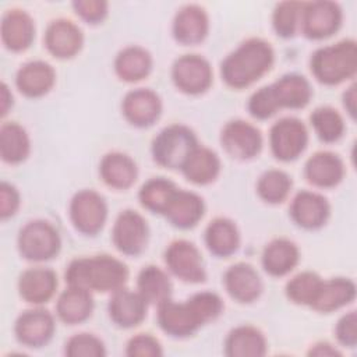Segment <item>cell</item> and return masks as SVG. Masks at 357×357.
Listing matches in <instances>:
<instances>
[{"instance_id": "32", "label": "cell", "mask_w": 357, "mask_h": 357, "mask_svg": "<svg viewBox=\"0 0 357 357\" xmlns=\"http://www.w3.org/2000/svg\"><path fill=\"white\" fill-rule=\"evenodd\" d=\"M99 176L102 181L114 190L130 188L138 177L135 160L123 152H109L99 163Z\"/></svg>"}, {"instance_id": "16", "label": "cell", "mask_w": 357, "mask_h": 357, "mask_svg": "<svg viewBox=\"0 0 357 357\" xmlns=\"http://www.w3.org/2000/svg\"><path fill=\"white\" fill-rule=\"evenodd\" d=\"M289 216L296 226L304 230H318L331 216V204L322 194L303 190L293 197Z\"/></svg>"}, {"instance_id": "23", "label": "cell", "mask_w": 357, "mask_h": 357, "mask_svg": "<svg viewBox=\"0 0 357 357\" xmlns=\"http://www.w3.org/2000/svg\"><path fill=\"white\" fill-rule=\"evenodd\" d=\"M0 35L7 50L14 53L24 52L35 39V22L24 10H7L1 17Z\"/></svg>"}, {"instance_id": "2", "label": "cell", "mask_w": 357, "mask_h": 357, "mask_svg": "<svg viewBox=\"0 0 357 357\" xmlns=\"http://www.w3.org/2000/svg\"><path fill=\"white\" fill-rule=\"evenodd\" d=\"M275 63V50L261 38L241 42L220 63L222 81L233 89H243L271 71Z\"/></svg>"}, {"instance_id": "38", "label": "cell", "mask_w": 357, "mask_h": 357, "mask_svg": "<svg viewBox=\"0 0 357 357\" xmlns=\"http://www.w3.org/2000/svg\"><path fill=\"white\" fill-rule=\"evenodd\" d=\"M310 124L315 135L326 144L337 142L346 130L342 114L332 106H319L310 114Z\"/></svg>"}, {"instance_id": "27", "label": "cell", "mask_w": 357, "mask_h": 357, "mask_svg": "<svg viewBox=\"0 0 357 357\" xmlns=\"http://www.w3.org/2000/svg\"><path fill=\"white\" fill-rule=\"evenodd\" d=\"M271 89L279 110L304 109L312 98L310 81L304 75L296 73L282 75L279 79L271 84Z\"/></svg>"}, {"instance_id": "28", "label": "cell", "mask_w": 357, "mask_h": 357, "mask_svg": "<svg viewBox=\"0 0 357 357\" xmlns=\"http://www.w3.org/2000/svg\"><path fill=\"white\" fill-rule=\"evenodd\" d=\"M93 307L95 303L89 290L67 286L56 300V315L66 325H78L91 318Z\"/></svg>"}, {"instance_id": "42", "label": "cell", "mask_w": 357, "mask_h": 357, "mask_svg": "<svg viewBox=\"0 0 357 357\" xmlns=\"http://www.w3.org/2000/svg\"><path fill=\"white\" fill-rule=\"evenodd\" d=\"M64 353L68 357H103L106 356V346L96 335L81 332L66 342Z\"/></svg>"}, {"instance_id": "26", "label": "cell", "mask_w": 357, "mask_h": 357, "mask_svg": "<svg viewBox=\"0 0 357 357\" xmlns=\"http://www.w3.org/2000/svg\"><path fill=\"white\" fill-rule=\"evenodd\" d=\"M300 261V250L290 238L279 237L269 241L261 255L264 271L273 278L289 275Z\"/></svg>"}, {"instance_id": "37", "label": "cell", "mask_w": 357, "mask_h": 357, "mask_svg": "<svg viewBox=\"0 0 357 357\" xmlns=\"http://www.w3.org/2000/svg\"><path fill=\"white\" fill-rule=\"evenodd\" d=\"M177 190L178 187L172 180L166 177H152L141 185L138 201L146 211L163 216Z\"/></svg>"}, {"instance_id": "31", "label": "cell", "mask_w": 357, "mask_h": 357, "mask_svg": "<svg viewBox=\"0 0 357 357\" xmlns=\"http://www.w3.org/2000/svg\"><path fill=\"white\" fill-rule=\"evenodd\" d=\"M268 351L265 335L252 325L233 328L223 343V353L227 357H261Z\"/></svg>"}, {"instance_id": "35", "label": "cell", "mask_w": 357, "mask_h": 357, "mask_svg": "<svg viewBox=\"0 0 357 357\" xmlns=\"http://www.w3.org/2000/svg\"><path fill=\"white\" fill-rule=\"evenodd\" d=\"M31 153L26 130L17 121H6L0 127V156L4 163L20 165Z\"/></svg>"}, {"instance_id": "33", "label": "cell", "mask_w": 357, "mask_h": 357, "mask_svg": "<svg viewBox=\"0 0 357 357\" xmlns=\"http://www.w3.org/2000/svg\"><path fill=\"white\" fill-rule=\"evenodd\" d=\"M153 67L152 54L142 46L130 45L123 47L113 63L119 79L134 84L146 78Z\"/></svg>"}, {"instance_id": "45", "label": "cell", "mask_w": 357, "mask_h": 357, "mask_svg": "<svg viewBox=\"0 0 357 357\" xmlns=\"http://www.w3.org/2000/svg\"><path fill=\"white\" fill-rule=\"evenodd\" d=\"M74 13L86 24H100L109 13V3L103 0H77L73 1Z\"/></svg>"}, {"instance_id": "4", "label": "cell", "mask_w": 357, "mask_h": 357, "mask_svg": "<svg viewBox=\"0 0 357 357\" xmlns=\"http://www.w3.org/2000/svg\"><path fill=\"white\" fill-rule=\"evenodd\" d=\"M314 78L326 86L343 84L357 73V43L354 39H342L333 45L318 47L310 59Z\"/></svg>"}, {"instance_id": "10", "label": "cell", "mask_w": 357, "mask_h": 357, "mask_svg": "<svg viewBox=\"0 0 357 357\" xmlns=\"http://www.w3.org/2000/svg\"><path fill=\"white\" fill-rule=\"evenodd\" d=\"M172 81L174 86L191 96L202 95L213 82L211 63L201 54L188 53L177 57L172 66Z\"/></svg>"}, {"instance_id": "36", "label": "cell", "mask_w": 357, "mask_h": 357, "mask_svg": "<svg viewBox=\"0 0 357 357\" xmlns=\"http://www.w3.org/2000/svg\"><path fill=\"white\" fill-rule=\"evenodd\" d=\"M172 280L166 271L156 265L144 266L137 276V291L148 304L159 305L172 296Z\"/></svg>"}, {"instance_id": "3", "label": "cell", "mask_w": 357, "mask_h": 357, "mask_svg": "<svg viewBox=\"0 0 357 357\" xmlns=\"http://www.w3.org/2000/svg\"><path fill=\"white\" fill-rule=\"evenodd\" d=\"M64 279L67 286L112 294L126 287L128 268L123 261L107 254L81 257L68 264Z\"/></svg>"}, {"instance_id": "20", "label": "cell", "mask_w": 357, "mask_h": 357, "mask_svg": "<svg viewBox=\"0 0 357 357\" xmlns=\"http://www.w3.org/2000/svg\"><path fill=\"white\" fill-rule=\"evenodd\" d=\"M209 32V17L198 4L183 6L174 15L172 33L177 43L195 46L205 40Z\"/></svg>"}, {"instance_id": "50", "label": "cell", "mask_w": 357, "mask_h": 357, "mask_svg": "<svg viewBox=\"0 0 357 357\" xmlns=\"http://www.w3.org/2000/svg\"><path fill=\"white\" fill-rule=\"evenodd\" d=\"M0 107H1V117H6L10 109L13 107V93L6 82H1L0 85Z\"/></svg>"}, {"instance_id": "34", "label": "cell", "mask_w": 357, "mask_h": 357, "mask_svg": "<svg viewBox=\"0 0 357 357\" xmlns=\"http://www.w3.org/2000/svg\"><path fill=\"white\" fill-rule=\"evenodd\" d=\"M222 163L215 151L198 145L181 167L183 176L195 185H208L220 174Z\"/></svg>"}, {"instance_id": "9", "label": "cell", "mask_w": 357, "mask_h": 357, "mask_svg": "<svg viewBox=\"0 0 357 357\" xmlns=\"http://www.w3.org/2000/svg\"><path fill=\"white\" fill-rule=\"evenodd\" d=\"M308 145L307 126L297 117H282L269 130V148L275 159L293 162Z\"/></svg>"}, {"instance_id": "44", "label": "cell", "mask_w": 357, "mask_h": 357, "mask_svg": "<svg viewBox=\"0 0 357 357\" xmlns=\"http://www.w3.org/2000/svg\"><path fill=\"white\" fill-rule=\"evenodd\" d=\"M162 354L160 342L151 333H137L126 344V356L130 357H159Z\"/></svg>"}, {"instance_id": "1", "label": "cell", "mask_w": 357, "mask_h": 357, "mask_svg": "<svg viewBox=\"0 0 357 357\" xmlns=\"http://www.w3.org/2000/svg\"><path fill=\"white\" fill-rule=\"evenodd\" d=\"M225 304L213 291H198L184 303L172 298L158 305L156 319L162 332L173 339L195 335L204 325L213 322L223 312Z\"/></svg>"}, {"instance_id": "13", "label": "cell", "mask_w": 357, "mask_h": 357, "mask_svg": "<svg viewBox=\"0 0 357 357\" xmlns=\"http://www.w3.org/2000/svg\"><path fill=\"white\" fill-rule=\"evenodd\" d=\"M219 139L225 152L237 160L254 159L264 145L259 128L241 119L227 121L220 131Z\"/></svg>"}, {"instance_id": "14", "label": "cell", "mask_w": 357, "mask_h": 357, "mask_svg": "<svg viewBox=\"0 0 357 357\" xmlns=\"http://www.w3.org/2000/svg\"><path fill=\"white\" fill-rule=\"evenodd\" d=\"M54 317L40 305L25 310L14 322V336L17 342L29 349L46 346L54 336Z\"/></svg>"}, {"instance_id": "24", "label": "cell", "mask_w": 357, "mask_h": 357, "mask_svg": "<svg viewBox=\"0 0 357 357\" xmlns=\"http://www.w3.org/2000/svg\"><path fill=\"white\" fill-rule=\"evenodd\" d=\"M56 82L54 68L43 60L22 64L15 74V86L26 98H40L52 91Z\"/></svg>"}, {"instance_id": "47", "label": "cell", "mask_w": 357, "mask_h": 357, "mask_svg": "<svg viewBox=\"0 0 357 357\" xmlns=\"http://www.w3.org/2000/svg\"><path fill=\"white\" fill-rule=\"evenodd\" d=\"M21 205L20 191L7 181H1L0 184V218L6 220L14 216Z\"/></svg>"}, {"instance_id": "21", "label": "cell", "mask_w": 357, "mask_h": 357, "mask_svg": "<svg viewBox=\"0 0 357 357\" xmlns=\"http://www.w3.org/2000/svg\"><path fill=\"white\" fill-rule=\"evenodd\" d=\"M59 280L54 271L43 266H33L25 269L17 283L20 297L32 305H42L47 303L57 290Z\"/></svg>"}, {"instance_id": "46", "label": "cell", "mask_w": 357, "mask_h": 357, "mask_svg": "<svg viewBox=\"0 0 357 357\" xmlns=\"http://www.w3.org/2000/svg\"><path fill=\"white\" fill-rule=\"evenodd\" d=\"M335 337L339 344L354 349L357 344V314L354 310L339 318L335 326Z\"/></svg>"}, {"instance_id": "6", "label": "cell", "mask_w": 357, "mask_h": 357, "mask_svg": "<svg viewBox=\"0 0 357 357\" xmlns=\"http://www.w3.org/2000/svg\"><path fill=\"white\" fill-rule=\"evenodd\" d=\"M17 248L20 255L29 262H46L60 252L61 237L50 222L35 219L20 229Z\"/></svg>"}, {"instance_id": "25", "label": "cell", "mask_w": 357, "mask_h": 357, "mask_svg": "<svg viewBox=\"0 0 357 357\" xmlns=\"http://www.w3.org/2000/svg\"><path fill=\"white\" fill-rule=\"evenodd\" d=\"M204 215V198L194 191L178 188L163 216L173 227L180 230H188L195 227L201 222Z\"/></svg>"}, {"instance_id": "43", "label": "cell", "mask_w": 357, "mask_h": 357, "mask_svg": "<svg viewBox=\"0 0 357 357\" xmlns=\"http://www.w3.org/2000/svg\"><path fill=\"white\" fill-rule=\"evenodd\" d=\"M247 110L257 120H268L279 112L271 85H265L251 93L247 102Z\"/></svg>"}, {"instance_id": "48", "label": "cell", "mask_w": 357, "mask_h": 357, "mask_svg": "<svg viewBox=\"0 0 357 357\" xmlns=\"http://www.w3.org/2000/svg\"><path fill=\"white\" fill-rule=\"evenodd\" d=\"M308 356H318V357H333V356H342V353L331 343L328 342H318L312 344L307 353Z\"/></svg>"}, {"instance_id": "39", "label": "cell", "mask_w": 357, "mask_h": 357, "mask_svg": "<svg viewBox=\"0 0 357 357\" xmlns=\"http://www.w3.org/2000/svg\"><path fill=\"white\" fill-rule=\"evenodd\" d=\"M293 187L291 177L280 169H269L264 172L257 181L258 197L269 204L278 205L287 199Z\"/></svg>"}, {"instance_id": "8", "label": "cell", "mask_w": 357, "mask_h": 357, "mask_svg": "<svg viewBox=\"0 0 357 357\" xmlns=\"http://www.w3.org/2000/svg\"><path fill=\"white\" fill-rule=\"evenodd\" d=\"M343 21V11L335 1L318 0L303 3L300 32L311 40H324L335 35Z\"/></svg>"}, {"instance_id": "19", "label": "cell", "mask_w": 357, "mask_h": 357, "mask_svg": "<svg viewBox=\"0 0 357 357\" xmlns=\"http://www.w3.org/2000/svg\"><path fill=\"white\" fill-rule=\"evenodd\" d=\"M148 305L149 304L138 291L123 287L112 293L107 304V314L117 328L132 329L141 325L145 319Z\"/></svg>"}, {"instance_id": "5", "label": "cell", "mask_w": 357, "mask_h": 357, "mask_svg": "<svg viewBox=\"0 0 357 357\" xmlns=\"http://www.w3.org/2000/svg\"><path fill=\"white\" fill-rule=\"evenodd\" d=\"M199 145L195 132L184 124L162 128L152 141L151 153L156 165L169 170H181L183 165Z\"/></svg>"}, {"instance_id": "15", "label": "cell", "mask_w": 357, "mask_h": 357, "mask_svg": "<svg viewBox=\"0 0 357 357\" xmlns=\"http://www.w3.org/2000/svg\"><path fill=\"white\" fill-rule=\"evenodd\" d=\"M160 96L149 88L128 91L121 100V114L128 124L137 128L152 127L162 116Z\"/></svg>"}, {"instance_id": "41", "label": "cell", "mask_w": 357, "mask_h": 357, "mask_svg": "<svg viewBox=\"0 0 357 357\" xmlns=\"http://www.w3.org/2000/svg\"><path fill=\"white\" fill-rule=\"evenodd\" d=\"M301 8V1H282L276 4L272 13V28L278 36L290 39L300 31Z\"/></svg>"}, {"instance_id": "11", "label": "cell", "mask_w": 357, "mask_h": 357, "mask_svg": "<svg viewBox=\"0 0 357 357\" xmlns=\"http://www.w3.org/2000/svg\"><path fill=\"white\" fill-rule=\"evenodd\" d=\"M149 226L146 219L134 209L121 211L112 229V243L127 257L141 255L148 245Z\"/></svg>"}, {"instance_id": "22", "label": "cell", "mask_w": 357, "mask_h": 357, "mask_svg": "<svg viewBox=\"0 0 357 357\" xmlns=\"http://www.w3.org/2000/svg\"><path fill=\"white\" fill-rule=\"evenodd\" d=\"M346 167L342 158L331 151H319L311 155L304 165L305 180L317 188H333L344 177Z\"/></svg>"}, {"instance_id": "17", "label": "cell", "mask_w": 357, "mask_h": 357, "mask_svg": "<svg viewBox=\"0 0 357 357\" xmlns=\"http://www.w3.org/2000/svg\"><path fill=\"white\" fill-rule=\"evenodd\" d=\"M43 42L46 50L59 60L75 57L84 46L81 28L67 18H57L46 26Z\"/></svg>"}, {"instance_id": "12", "label": "cell", "mask_w": 357, "mask_h": 357, "mask_svg": "<svg viewBox=\"0 0 357 357\" xmlns=\"http://www.w3.org/2000/svg\"><path fill=\"white\" fill-rule=\"evenodd\" d=\"M167 271L185 283H202L206 279L204 258L198 247L184 238L172 241L165 250Z\"/></svg>"}, {"instance_id": "18", "label": "cell", "mask_w": 357, "mask_h": 357, "mask_svg": "<svg viewBox=\"0 0 357 357\" xmlns=\"http://www.w3.org/2000/svg\"><path fill=\"white\" fill-rule=\"evenodd\" d=\"M226 293L240 304H251L259 298L264 290L258 271L247 262H237L229 266L223 275Z\"/></svg>"}, {"instance_id": "7", "label": "cell", "mask_w": 357, "mask_h": 357, "mask_svg": "<svg viewBox=\"0 0 357 357\" xmlns=\"http://www.w3.org/2000/svg\"><path fill=\"white\" fill-rule=\"evenodd\" d=\"M68 216L78 233L96 236L106 223L107 204L98 191L84 188L73 195L68 205Z\"/></svg>"}, {"instance_id": "30", "label": "cell", "mask_w": 357, "mask_h": 357, "mask_svg": "<svg viewBox=\"0 0 357 357\" xmlns=\"http://www.w3.org/2000/svg\"><path fill=\"white\" fill-rule=\"evenodd\" d=\"M354 298L356 283L351 279L342 276L331 278L326 280L324 279L310 308L321 314H329L349 305L354 301Z\"/></svg>"}, {"instance_id": "29", "label": "cell", "mask_w": 357, "mask_h": 357, "mask_svg": "<svg viewBox=\"0 0 357 357\" xmlns=\"http://www.w3.org/2000/svg\"><path fill=\"white\" fill-rule=\"evenodd\" d=\"M240 231L229 218L212 219L204 231V241L208 251L218 258H229L240 247Z\"/></svg>"}, {"instance_id": "49", "label": "cell", "mask_w": 357, "mask_h": 357, "mask_svg": "<svg viewBox=\"0 0 357 357\" xmlns=\"http://www.w3.org/2000/svg\"><path fill=\"white\" fill-rule=\"evenodd\" d=\"M343 106L351 119L356 117V85L351 84L343 93Z\"/></svg>"}, {"instance_id": "40", "label": "cell", "mask_w": 357, "mask_h": 357, "mask_svg": "<svg viewBox=\"0 0 357 357\" xmlns=\"http://www.w3.org/2000/svg\"><path fill=\"white\" fill-rule=\"evenodd\" d=\"M322 278L312 271H303L294 275L284 286L287 300L296 305L311 307L322 283Z\"/></svg>"}]
</instances>
